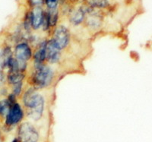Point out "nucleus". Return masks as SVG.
Here are the masks:
<instances>
[{
	"label": "nucleus",
	"instance_id": "1",
	"mask_svg": "<svg viewBox=\"0 0 152 142\" xmlns=\"http://www.w3.org/2000/svg\"><path fill=\"white\" fill-rule=\"evenodd\" d=\"M20 99L28 121L36 123L43 119L46 110V99L40 90L28 86Z\"/></svg>",
	"mask_w": 152,
	"mask_h": 142
},
{
	"label": "nucleus",
	"instance_id": "2",
	"mask_svg": "<svg viewBox=\"0 0 152 142\" xmlns=\"http://www.w3.org/2000/svg\"><path fill=\"white\" fill-rule=\"evenodd\" d=\"M56 79V71L53 66L47 63L31 64L29 74L27 77L28 85L38 90L47 89Z\"/></svg>",
	"mask_w": 152,
	"mask_h": 142
},
{
	"label": "nucleus",
	"instance_id": "3",
	"mask_svg": "<svg viewBox=\"0 0 152 142\" xmlns=\"http://www.w3.org/2000/svg\"><path fill=\"white\" fill-rule=\"evenodd\" d=\"M34 55L33 47L27 41H21L15 44L14 49V57L17 59L20 71L27 74L29 63L32 62Z\"/></svg>",
	"mask_w": 152,
	"mask_h": 142
},
{
	"label": "nucleus",
	"instance_id": "4",
	"mask_svg": "<svg viewBox=\"0 0 152 142\" xmlns=\"http://www.w3.org/2000/svg\"><path fill=\"white\" fill-rule=\"evenodd\" d=\"M18 142H40V132L34 123L24 121L16 128Z\"/></svg>",
	"mask_w": 152,
	"mask_h": 142
},
{
	"label": "nucleus",
	"instance_id": "5",
	"mask_svg": "<svg viewBox=\"0 0 152 142\" xmlns=\"http://www.w3.org/2000/svg\"><path fill=\"white\" fill-rule=\"evenodd\" d=\"M26 118L25 112L22 105L18 102L15 103L10 107L7 115L3 120L4 129L8 132L12 130L13 128H17Z\"/></svg>",
	"mask_w": 152,
	"mask_h": 142
},
{
	"label": "nucleus",
	"instance_id": "6",
	"mask_svg": "<svg viewBox=\"0 0 152 142\" xmlns=\"http://www.w3.org/2000/svg\"><path fill=\"white\" fill-rule=\"evenodd\" d=\"M50 38L61 50H66L71 46V31L64 24H58L51 33Z\"/></svg>",
	"mask_w": 152,
	"mask_h": 142
},
{
	"label": "nucleus",
	"instance_id": "7",
	"mask_svg": "<svg viewBox=\"0 0 152 142\" xmlns=\"http://www.w3.org/2000/svg\"><path fill=\"white\" fill-rule=\"evenodd\" d=\"M85 5H86L87 15L83 25L90 32L95 33V32L99 31L104 24L105 12L92 9L86 4Z\"/></svg>",
	"mask_w": 152,
	"mask_h": 142
},
{
	"label": "nucleus",
	"instance_id": "8",
	"mask_svg": "<svg viewBox=\"0 0 152 142\" xmlns=\"http://www.w3.org/2000/svg\"><path fill=\"white\" fill-rule=\"evenodd\" d=\"M86 5L84 2L73 6L67 14L69 24L72 27L83 25L86 18Z\"/></svg>",
	"mask_w": 152,
	"mask_h": 142
},
{
	"label": "nucleus",
	"instance_id": "9",
	"mask_svg": "<svg viewBox=\"0 0 152 142\" xmlns=\"http://www.w3.org/2000/svg\"><path fill=\"white\" fill-rule=\"evenodd\" d=\"M62 52L55 44L51 38H49L47 44V63L54 66L59 64L62 60Z\"/></svg>",
	"mask_w": 152,
	"mask_h": 142
},
{
	"label": "nucleus",
	"instance_id": "10",
	"mask_svg": "<svg viewBox=\"0 0 152 142\" xmlns=\"http://www.w3.org/2000/svg\"><path fill=\"white\" fill-rule=\"evenodd\" d=\"M48 39H42L34 47L32 64L40 65L47 63V44Z\"/></svg>",
	"mask_w": 152,
	"mask_h": 142
},
{
	"label": "nucleus",
	"instance_id": "11",
	"mask_svg": "<svg viewBox=\"0 0 152 142\" xmlns=\"http://www.w3.org/2000/svg\"><path fill=\"white\" fill-rule=\"evenodd\" d=\"M30 11H31L32 31H38L42 29L44 16H45V9L43 7H36L30 9Z\"/></svg>",
	"mask_w": 152,
	"mask_h": 142
},
{
	"label": "nucleus",
	"instance_id": "12",
	"mask_svg": "<svg viewBox=\"0 0 152 142\" xmlns=\"http://www.w3.org/2000/svg\"><path fill=\"white\" fill-rule=\"evenodd\" d=\"M27 78V74L20 71H8L6 75V82L9 87L19 82H24Z\"/></svg>",
	"mask_w": 152,
	"mask_h": 142
},
{
	"label": "nucleus",
	"instance_id": "13",
	"mask_svg": "<svg viewBox=\"0 0 152 142\" xmlns=\"http://www.w3.org/2000/svg\"><path fill=\"white\" fill-rule=\"evenodd\" d=\"M84 3L92 9L104 11V12L110 10L112 7L110 0H85Z\"/></svg>",
	"mask_w": 152,
	"mask_h": 142
},
{
	"label": "nucleus",
	"instance_id": "14",
	"mask_svg": "<svg viewBox=\"0 0 152 142\" xmlns=\"http://www.w3.org/2000/svg\"><path fill=\"white\" fill-rule=\"evenodd\" d=\"M11 89H12V91H11L12 94H14L18 99L21 98L23 92H24V89H25L24 82H19V83L12 85V87H11Z\"/></svg>",
	"mask_w": 152,
	"mask_h": 142
},
{
	"label": "nucleus",
	"instance_id": "15",
	"mask_svg": "<svg viewBox=\"0 0 152 142\" xmlns=\"http://www.w3.org/2000/svg\"><path fill=\"white\" fill-rule=\"evenodd\" d=\"M60 0H45L44 6L47 10H53L59 8Z\"/></svg>",
	"mask_w": 152,
	"mask_h": 142
},
{
	"label": "nucleus",
	"instance_id": "16",
	"mask_svg": "<svg viewBox=\"0 0 152 142\" xmlns=\"http://www.w3.org/2000/svg\"><path fill=\"white\" fill-rule=\"evenodd\" d=\"M45 0H27L28 9H31L36 7H43Z\"/></svg>",
	"mask_w": 152,
	"mask_h": 142
},
{
	"label": "nucleus",
	"instance_id": "17",
	"mask_svg": "<svg viewBox=\"0 0 152 142\" xmlns=\"http://www.w3.org/2000/svg\"><path fill=\"white\" fill-rule=\"evenodd\" d=\"M5 82H6V75L3 70L0 68V87H3Z\"/></svg>",
	"mask_w": 152,
	"mask_h": 142
},
{
	"label": "nucleus",
	"instance_id": "18",
	"mask_svg": "<svg viewBox=\"0 0 152 142\" xmlns=\"http://www.w3.org/2000/svg\"><path fill=\"white\" fill-rule=\"evenodd\" d=\"M11 142H18V140L17 138L15 137V138H14L12 139V141H11Z\"/></svg>",
	"mask_w": 152,
	"mask_h": 142
},
{
	"label": "nucleus",
	"instance_id": "19",
	"mask_svg": "<svg viewBox=\"0 0 152 142\" xmlns=\"http://www.w3.org/2000/svg\"><path fill=\"white\" fill-rule=\"evenodd\" d=\"M0 113H1V100H0Z\"/></svg>",
	"mask_w": 152,
	"mask_h": 142
},
{
	"label": "nucleus",
	"instance_id": "20",
	"mask_svg": "<svg viewBox=\"0 0 152 142\" xmlns=\"http://www.w3.org/2000/svg\"><path fill=\"white\" fill-rule=\"evenodd\" d=\"M0 140H1V132H0Z\"/></svg>",
	"mask_w": 152,
	"mask_h": 142
}]
</instances>
